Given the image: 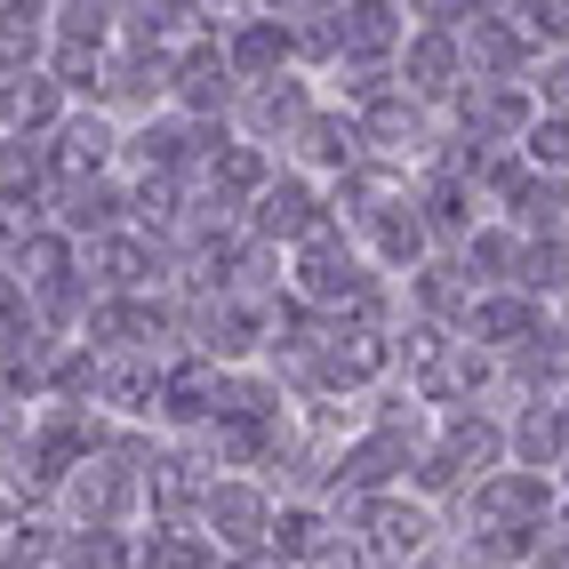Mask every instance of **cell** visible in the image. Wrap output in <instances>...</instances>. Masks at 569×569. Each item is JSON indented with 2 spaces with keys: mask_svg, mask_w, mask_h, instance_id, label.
<instances>
[{
  "mask_svg": "<svg viewBox=\"0 0 569 569\" xmlns=\"http://www.w3.org/2000/svg\"><path fill=\"white\" fill-rule=\"evenodd\" d=\"M337 224V209H329V184H313L306 169H281L273 177V193H264L257 209H249V233L264 241V249H306L313 233H329Z\"/></svg>",
  "mask_w": 569,
  "mask_h": 569,
  "instance_id": "4",
  "label": "cell"
},
{
  "mask_svg": "<svg viewBox=\"0 0 569 569\" xmlns=\"http://www.w3.org/2000/svg\"><path fill=\"white\" fill-rule=\"evenodd\" d=\"M121 137H129V121H112V112H81L72 104V121L49 137V193L57 184H89V177H112V161H121Z\"/></svg>",
  "mask_w": 569,
  "mask_h": 569,
  "instance_id": "9",
  "label": "cell"
},
{
  "mask_svg": "<svg viewBox=\"0 0 569 569\" xmlns=\"http://www.w3.org/2000/svg\"><path fill=\"white\" fill-rule=\"evenodd\" d=\"M32 409H41V401L0 393V466H17V458H24V441H32Z\"/></svg>",
  "mask_w": 569,
  "mask_h": 569,
  "instance_id": "22",
  "label": "cell"
},
{
  "mask_svg": "<svg viewBox=\"0 0 569 569\" xmlns=\"http://www.w3.org/2000/svg\"><path fill=\"white\" fill-rule=\"evenodd\" d=\"M466 72L473 81H529L538 49L521 41L513 9H466Z\"/></svg>",
  "mask_w": 569,
  "mask_h": 569,
  "instance_id": "14",
  "label": "cell"
},
{
  "mask_svg": "<svg viewBox=\"0 0 569 569\" xmlns=\"http://www.w3.org/2000/svg\"><path fill=\"white\" fill-rule=\"evenodd\" d=\"M513 289L538 297L546 313L569 306V233H553V241H521V273H513Z\"/></svg>",
  "mask_w": 569,
  "mask_h": 569,
  "instance_id": "20",
  "label": "cell"
},
{
  "mask_svg": "<svg viewBox=\"0 0 569 569\" xmlns=\"http://www.w3.org/2000/svg\"><path fill=\"white\" fill-rule=\"evenodd\" d=\"M0 264H9V281L24 289V306H32V297H49V289H64V281H81V241L57 233V224H41V233L17 241Z\"/></svg>",
  "mask_w": 569,
  "mask_h": 569,
  "instance_id": "16",
  "label": "cell"
},
{
  "mask_svg": "<svg viewBox=\"0 0 569 569\" xmlns=\"http://www.w3.org/2000/svg\"><path fill=\"white\" fill-rule=\"evenodd\" d=\"M506 466L546 473V481H561V473H569V433H561L553 401H521V409L506 417Z\"/></svg>",
  "mask_w": 569,
  "mask_h": 569,
  "instance_id": "15",
  "label": "cell"
},
{
  "mask_svg": "<svg viewBox=\"0 0 569 569\" xmlns=\"http://www.w3.org/2000/svg\"><path fill=\"white\" fill-rule=\"evenodd\" d=\"M289 57H297V24H289V9H233V32H224V64H233V81H241V89L281 81Z\"/></svg>",
  "mask_w": 569,
  "mask_h": 569,
  "instance_id": "10",
  "label": "cell"
},
{
  "mask_svg": "<svg viewBox=\"0 0 569 569\" xmlns=\"http://www.w3.org/2000/svg\"><path fill=\"white\" fill-rule=\"evenodd\" d=\"M64 121H72V89L57 81L49 64H32V72H0V137H32V144H49Z\"/></svg>",
  "mask_w": 569,
  "mask_h": 569,
  "instance_id": "12",
  "label": "cell"
},
{
  "mask_svg": "<svg viewBox=\"0 0 569 569\" xmlns=\"http://www.w3.org/2000/svg\"><path fill=\"white\" fill-rule=\"evenodd\" d=\"M329 41H337V72H393V57L409 41V9H386V0L329 9Z\"/></svg>",
  "mask_w": 569,
  "mask_h": 569,
  "instance_id": "7",
  "label": "cell"
},
{
  "mask_svg": "<svg viewBox=\"0 0 569 569\" xmlns=\"http://www.w3.org/2000/svg\"><path fill=\"white\" fill-rule=\"evenodd\" d=\"M553 506H561V481L521 473V466H498L489 481L466 489V529H546Z\"/></svg>",
  "mask_w": 569,
  "mask_h": 569,
  "instance_id": "5",
  "label": "cell"
},
{
  "mask_svg": "<svg viewBox=\"0 0 569 569\" xmlns=\"http://www.w3.org/2000/svg\"><path fill=\"white\" fill-rule=\"evenodd\" d=\"M273 489H264L257 473H217V489L201 498V538L224 553V561H249V553H264V538H273Z\"/></svg>",
  "mask_w": 569,
  "mask_h": 569,
  "instance_id": "1",
  "label": "cell"
},
{
  "mask_svg": "<svg viewBox=\"0 0 569 569\" xmlns=\"http://www.w3.org/2000/svg\"><path fill=\"white\" fill-rule=\"evenodd\" d=\"M521 161L538 169V177H569V112H538V121H529Z\"/></svg>",
  "mask_w": 569,
  "mask_h": 569,
  "instance_id": "21",
  "label": "cell"
},
{
  "mask_svg": "<svg viewBox=\"0 0 569 569\" xmlns=\"http://www.w3.org/2000/svg\"><path fill=\"white\" fill-rule=\"evenodd\" d=\"M529 97H538V112H569V49L529 72Z\"/></svg>",
  "mask_w": 569,
  "mask_h": 569,
  "instance_id": "23",
  "label": "cell"
},
{
  "mask_svg": "<svg viewBox=\"0 0 569 569\" xmlns=\"http://www.w3.org/2000/svg\"><path fill=\"white\" fill-rule=\"evenodd\" d=\"M393 81H401L417 104L449 112V104H458V89L473 81V72H466V32H458V24H426V17L409 9V41H401V57H393Z\"/></svg>",
  "mask_w": 569,
  "mask_h": 569,
  "instance_id": "2",
  "label": "cell"
},
{
  "mask_svg": "<svg viewBox=\"0 0 569 569\" xmlns=\"http://www.w3.org/2000/svg\"><path fill=\"white\" fill-rule=\"evenodd\" d=\"M458 273L473 281V297H481V289H513V273H521V233H513L506 217L473 224V241L458 249Z\"/></svg>",
  "mask_w": 569,
  "mask_h": 569,
  "instance_id": "18",
  "label": "cell"
},
{
  "mask_svg": "<svg viewBox=\"0 0 569 569\" xmlns=\"http://www.w3.org/2000/svg\"><path fill=\"white\" fill-rule=\"evenodd\" d=\"M369 569H386V561H369Z\"/></svg>",
  "mask_w": 569,
  "mask_h": 569,
  "instance_id": "24",
  "label": "cell"
},
{
  "mask_svg": "<svg viewBox=\"0 0 569 569\" xmlns=\"http://www.w3.org/2000/svg\"><path fill=\"white\" fill-rule=\"evenodd\" d=\"M169 112H184V121H233L241 112V81L224 64V41H193L169 64Z\"/></svg>",
  "mask_w": 569,
  "mask_h": 569,
  "instance_id": "8",
  "label": "cell"
},
{
  "mask_svg": "<svg viewBox=\"0 0 569 569\" xmlns=\"http://www.w3.org/2000/svg\"><path fill=\"white\" fill-rule=\"evenodd\" d=\"M346 538H353L346 513L313 489V498H281L273 506V538H264V553H273L281 569H321V561L346 553Z\"/></svg>",
  "mask_w": 569,
  "mask_h": 569,
  "instance_id": "6",
  "label": "cell"
},
{
  "mask_svg": "<svg viewBox=\"0 0 569 569\" xmlns=\"http://www.w3.org/2000/svg\"><path fill=\"white\" fill-rule=\"evenodd\" d=\"M546 321H553V313L538 306V297H521V289H481L458 337H466V346H481L489 361H506V353H521V346H529V337H538Z\"/></svg>",
  "mask_w": 569,
  "mask_h": 569,
  "instance_id": "13",
  "label": "cell"
},
{
  "mask_svg": "<svg viewBox=\"0 0 569 569\" xmlns=\"http://www.w3.org/2000/svg\"><path fill=\"white\" fill-rule=\"evenodd\" d=\"M458 137L466 153H521V137H529V121H538V97H529V81H466L458 89Z\"/></svg>",
  "mask_w": 569,
  "mask_h": 569,
  "instance_id": "3",
  "label": "cell"
},
{
  "mask_svg": "<svg viewBox=\"0 0 569 569\" xmlns=\"http://www.w3.org/2000/svg\"><path fill=\"white\" fill-rule=\"evenodd\" d=\"M498 217L513 224L521 241H553V233H569V177H538V169H529Z\"/></svg>",
  "mask_w": 569,
  "mask_h": 569,
  "instance_id": "17",
  "label": "cell"
},
{
  "mask_svg": "<svg viewBox=\"0 0 569 569\" xmlns=\"http://www.w3.org/2000/svg\"><path fill=\"white\" fill-rule=\"evenodd\" d=\"M49 17L41 0H0V72H32L49 64Z\"/></svg>",
  "mask_w": 569,
  "mask_h": 569,
  "instance_id": "19",
  "label": "cell"
},
{
  "mask_svg": "<svg viewBox=\"0 0 569 569\" xmlns=\"http://www.w3.org/2000/svg\"><path fill=\"white\" fill-rule=\"evenodd\" d=\"M321 112L313 81L306 72H281V81H264V89H241V112H233V129L249 144H264V153H281V144H297V129H306Z\"/></svg>",
  "mask_w": 569,
  "mask_h": 569,
  "instance_id": "11",
  "label": "cell"
}]
</instances>
